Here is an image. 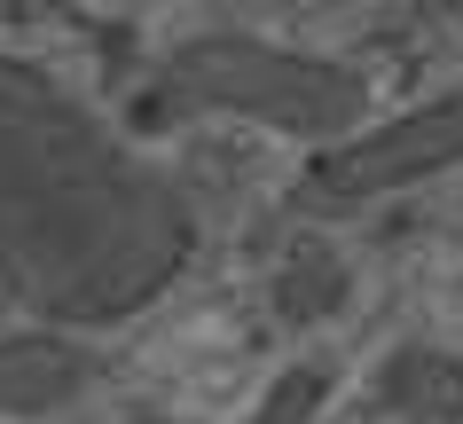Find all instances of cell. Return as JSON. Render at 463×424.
<instances>
[{
    "instance_id": "cell-5",
    "label": "cell",
    "mask_w": 463,
    "mask_h": 424,
    "mask_svg": "<svg viewBox=\"0 0 463 424\" xmlns=\"http://www.w3.org/2000/svg\"><path fill=\"white\" fill-rule=\"evenodd\" d=\"M354 291V275H345L338 251H298V259H283V275H275V306H283V323H322V315H338V299Z\"/></svg>"
},
{
    "instance_id": "cell-2",
    "label": "cell",
    "mask_w": 463,
    "mask_h": 424,
    "mask_svg": "<svg viewBox=\"0 0 463 424\" xmlns=\"http://www.w3.org/2000/svg\"><path fill=\"white\" fill-rule=\"evenodd\" d=\"M173 110H220V118L268 126L291 142H345L354 126H369V79L338 55L315 48H283L260 32H196L165 55L157 71Z\"/></svg>"
},
{
    "instance_id": "cell-1",
    "label": "cell",
    "mask_w": 463,
    "mask_h": 424,
    "mask_svg": "<svg viewBox=\"0 0 463 424\" xmlns=\"http://www.w3.org/2000/svg\"><path fill=\"white\" fill-rule=\"evenodd\" d=\"M189 189L55 71L0 55V299L40 330H118L181 283Z\"/></svg>"
},
{
    "instance_id": "cell-6",
    "label": "cell",
    "mask_w": 463,
    "mask_h": 424,
    "mask_svg": "<svg viewBox=\"0 0 463 424\" xmlns=\"http://www.w3.org/2000/svg\"><path fill=\"white\" fill-rule=\"evenodd\" d=\"M330 385H338L330 362H298V370H283L268 385V400H260V424H315V409L330 400Z\"/></svg>"
},
{
    "instance_id": "cell-3",
    "label": "cell",
    "mask_w": 463,
    "mask_h": 424,
    "mask_svg": "<svg viewBox=\"0 0 463 424\" xmlns=\"http://www.w3.org/2000/svg\"><path fill=\"white\" fill-rule=\"evenodd\" d=\"M463 165V87L448 95H424L392 118H369L354 126L345 142L307 165V197L315 204H369V197H392V189H416V181Z\"/></svg>"
},
{
    "instance_id": "cell-4",
    "label": "cell",
    "mask_w": 463,
    "mask_h": 424,
    "mask_svg": "<svg viewBox=\"0 0 463 424\" xmlns=\"http://www.w3.org/2000/svg\"><path fill=\"white\" fill-rule=\"evenodd\" d=\"M95 385V362L71 346V338H55V330H16V338H0V417H55V409H71L79 393Z\"/></svg>"
}]
</instances>
